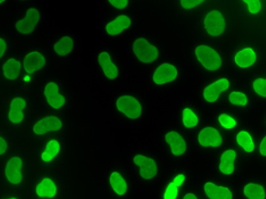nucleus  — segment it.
Segmentation results:
<instances>
[{
    "label": "nucleus",
    "mask_w": 266,
    "mask_h": 199,
    "mask_svg": "<svg viewBox=\"0 0 266 199\" xmlns=\"http://www.w3.org/2000/svg\"><path fill=\"white\" fill-rule=\"evenodd\" d=\"M182 122L187 128H192L198 124V118L191 109L186 108L182 111Z\"/></svg>",
    "instance_id": "obj_28"
},
{
    "label": "nucleus",
    "mask_w": 266,
    "mask_h": 199,
    "mask_svg": "<svg viewBox=\"0 0 266 199\" xmlns=\"http://www.w3.org/2000/svg\"><path fill=\"white\" fill-rule=\"evenodd\" d=\"M204 2L203 0H181L180 4L185 9H191Z\"/></svg>",
    "instance_id": "obj_34"
},
{
    "label": "nucleus",
    "mask_w": 266,
    "mask_h": 199,
    "mask_svg": "<svg viewBox=\"0 0 266 199\" xmlns=\"http://www.w3.org/2000/svg\"><path fill=\"white\" fill-rule=\"evenodd\" d=\"M6 48L7 46L6 42L4 41V40L2 39V38H1V39H0V50H1V54H0V57H3L4 53H5V51L6 50Z\"/></svg>",
    "instance_id": "obj_39"
},
{
    "label": "nucleus",
    "mask_w": 266,
    "mask_h": 199,
    "mask_svg": "<svg viewBox=\"0 0 266 199\" xmlns=\"http://www.w3.org/2000/svg\"><path fill=\"white\" fill-rule=\"evenodd\" d=\"M131 20L127 15H121L113 21L109 22L106 26V31L108 34L115 36L120 34L131 26Z\"/></svg>",
    "instance_id": "obj_16"
},
{
    "label": "nucleus",
    "mask_w": 266,
    "mask_h": 199,
    "mask_svg": "<svg viewBox=\"0 0 266 199\" xmlns=\"http://www.w3.org/2000/svg\"><path fill=\"white\" fill-rule=\"evenodd\" d=\"M62 127V121L55 116H48L39 121L33 127L36 135H44L50 131H57Z\"/></svg>",
    "instance_id": "obj_8"
},
{
    "label": "nucleus",
    "mask_w": 266,
    "mask_h": 199,
    "mask_svg": "<svg viewBox=\"0 0 266 199\" xmlns=\"http://www.w3.org/2000/svg\"><path fill=\"white\" fill-rule=\"evenodd\" d=\"M61 149L58 141L52 140L46 145V150L42 154V160L45 163L51 162L59 154Z\"/></svg>",
    "instance_id": "obj_25"
},
{
    "label": "nucleus",
    "mask_w": 266,
    "mask_h": 199,
    "mask_svg": "<svg viewBox=\"0 0 266 199\" xmlns=\"http://www.w3.org/2000/svg\"><path fill=\"white\" fill-rule=\"evenodd\" d=\"M73 46H74V42L72 38L65 36L54 45V50L60 56H66L72 51Z\"/></svg>",
    "instance_id": "obj_24"
},
{
    "label": "nucleus",
    "mask_w": 266,
    "mask_h": 199,
    "mask_svg": "<svg viewBox=\"0 0 266 199\" xmlns=\"http://www.w3.org/2000/svg\"><path fill=\"white\" fill-rule=\"evenodd\" d=\"M133 50L138 60L145 64L155 62L158 56L157 48L145 38L135 40L133 45Z\"/></svg>",
    "instance_id": "obj_2"
},
{
    "label": "nucleus",
    "mask_w": 266,
    "mask_h": 199,
    "mask_svg": "<svg viewBox=\"0 0 266 199\" xmlns=\"http://www.w3.org/2000/svg\"><path fill=\"white\" fill-rule=\"evenodd\" d=\"M8 143L2 137H0V155H4L8 149Z\"/></svg>",
    "instance_id": "obj_36"
},
{
    "label": "nucleus",
    "mask_w": 266,
    "mask_h": 199,
    "mask_svg": "<svg viewBox=\"0 0 266 199\" xmlns=\"http://www.w3.org/2000/svg\"><path fill=\"white\" fill-rule=\"evenodd\" d=\"M116 106L118 111L132 120H135L141 115L142 107L138 101L132 96L120 97L116 102Z\"/></svg>",
    "instance_id": "obj_3"
},
{
    "label": "nucleus",
    "mask_w": 266,
    "mask_h": 199,
    "mask_svg": "<svg viewBox=\"0 0 266 199\" xmlns=\"http://www.w3.org/2000/svg\"><path fill=\"white\" fill-rule=\"evenodd\" d=\"M23 162L18 156H13L7 163L5 169V174L7 180L12 185H19L22 183V168Z\"/></svg>",
    "instance_id": "obj_7"
},
{
    "label": "nucleus",
    "mask_w": 266,
    "mask_h": 199,
    "mask_svg": "<svg viewBox=\"0 0 266 199\" xmlns=\"http://www.w3.org/2000/svg\"><path fill=\"white\" fill-rule=\"evenodd\" d=\"M236 156V152L232 149L227 150L221 156L219 169L223 174H231L233 173Z\"/></svg>",
    "instance_id": "obj_21"
},
{
    "label": "nucleus",
    "mask_w": 266,
    "mask_h": 199,
    "mask_svg": "<svg viewBox=\"0 0 266 199\" xmlns=\"http://www.w3.org/2000/svg\"><path fill=\"white\" fill-rule=\"evenodd\" d=\"M236 64L241 68H249L256 62V55L252 48H245L235 55Z\"/></svg>",
    "instance_id": "obj_20"
},
{
    "label": "nucleus",
    "mask_w": 266,
    "mask_h": 199,
    "mask_svg": "<svg viewBox=\"0 0 266 199\" xmlns=\"http://www.w3.org/2000/svg\"><path fill=\"white\" fill-rule=\"evenodd\" d=\"M8 199H17V198H15V197H12V198H8Z\"/></svg>",
    "instance_id": "obj_42"
},
{
    "label": "nucleus",
    "mask_w": 266,
    "mask_h": 199,
    "mask_svg": "<svg viewBox=\"0 0 266 199\" xmlns=\"http://www.w3.org/2000/svg\"><path fill=\"white\" fill-rule=\"evenodd\" d=\"M4 2H5V0H2V1L0 2V4H2Z\"/></svg>",
    "instance_id": "obj_41"
},
{
    "label": "nucleus",
    "mask_w": 266,
    "mask_h": 199,
    "mask_svg": "<svg viewBox=\"0 0 266 199\" xmlns=\"http://www.w3.org/2000/svg\"><path fill=\"white\" fill-rule=\"evenodd\" d=\"M243 193L249 199H265V193L263 187L260 185L249 183L245 185Z\"/></svg>",
    "instance_id": "obj_26"
},
{
    "label": "nucleus",
    "mask_w": 266,
    "mask_h": 199,
    "mask_svg": "<svg viewBox=\"0 0 266 199\" xmlns=\"http://www.w3.org/2000/svg\"><path fill=\"white\" fill-rule=\"evenodd\" d=\"M238 145L247 153H252L255 149V145L251 135L247 131H241L236 137Z\"/></svg>",
    "instance_id": "obj_27"
},
{
    "label": "nucleus",
    "mask_w": 266,
    "mask_h": 199,
    "mask_svg": "<svg viewBox=\"0 0 266 199\" xmlns=\"http://www.w3.org/2000/svg\"><path fill=\"white\" fill-rule=\"evenodd\" d=\"M198 142L203 147H217L222 144V138L216 129L207 127L199 133Z\"/></svg>",
    "instance_id": "obj_10"
},
{
    "label": "nucleus",
    "mask_w": 266,
    "mask_h": 199,
    "mask_svg": "<svg viewBox=\"0 0 266 199\" xmlns=\"http://www.w3.org/2000/svg\"><path fill=\"white\" fill-rule=\"evenodd\" d=\"M196 57L204 68L209 71H216L222 66V59L214 49L207 46H200L196 48Z\"/></svg>",
    "instance_id": "obj_1"
},
{
    "label": "nucleus",
    "mask_w": 266,
    "mask_h": 199,
    "mask_svg": "<svg viewBox=\"0 0 266 199\" xmlns=\"http://www.w3.org/2000/svg\"><path fill=\"white\" fill-rule=\"evenodd\" d=\"M46 59L42 53L32 51L24 58V68L28 74H32L35 71L43 68L46 66Z\"/></svg>",
    "instance_id": "obj_13"
},
{
    "label": "nucleus",
    "mask_w": 266,
    "mask_h": 199,
    "mask_svg": "<svg viewBox=\"0 0 266 199\" xmlns=\"http://www.w3.org/2000/svg\"><path fill=\"white\" fill-rule=\"evenodd\" d=\"M185 180V176L184 174H179L177 176H176L175 178H174L173 183L176 186L180 187L181 185H182V183H184Z\"/></svg>",
    "instance_id": "obj_37"
},
{
    "label": "nucleus",
    "mask_w": 266,
    "mask_h": 199,
    "mask_svg": "<svg viewBox=\"0 0 266 199\" xmlns=\"http://www.w3.org/2000/svg\"><path fill=\"white\" fill-rule=\"evenodd\" d=\"M109 3L115 8L122 10L128 5V0H109Z\"/></svg>",
    "instance_id": "obj_35"
},
{
    "label": "nucleus",
    "mask_w": 266,
    "mask_h": 199,
    "mask_svg": "<svg viewBox=\"0 0 266 199\" xmlns=\"http://www.w3.org/2000/svg\"><path fill=\"white\" fill-rule=\"evenodd\" d=\"M21 71V63L15 59H10L3 66L4 77L10 80L16 79Z\"/></svg>",
    "instance_id": "obj_23"
},
{
    "label": "nucleus",
    "mask_w": 266,
    "mask_h": 199,
    "mask_svg": "<svg viewBox=\"0 0 266 199\" xmlns=\"http://www.w3.org/2000/svg\"><path fill=\"white\" fill-rule=\"evenodd\" d=\"M204 26L208 33L211 36L222 35L226 28L225 20L222 13L214 10L208 13L204 19Z\"/></svg>",
    "instance_id": "obj_4"
},
{
    "label": "nucleus",
    "mask_w": 266,
    "mask_h": 199,
    "mask_svg": "<svg viewBox=\"0 0 266 199\" xmlns=\"http://www.w3.org/2000/svg\"><path fill=\"white\" fill-rule=\"evenodd\" d=\"M178 71L175 67L169 64H163L158 67L153 75L156 84L162 85L174 81L177 77Z\"/></svg>",
    "instance_id": "obj_9"
},
{
    "label": "nucleus",
    "mask_w": 266,
    "mask_h": 199,
    "mask_svg": "<svg viewBox=\"0 0 266 199\" xmlns=\"http://www.w3.org/2000/svg\"><path fill=\"white\" fill-rule=\"evenodd\" d=\"M39 19L40 14L37 9L30 8L27 11L26 17L15 24V28L22 34H30L34 31Z\"/></svg>",
    "instance_id": "obj_5"
},
{
    "label": "nucleus",
    "mask_w": 266,
    "mask_h": 199,
    "mask_svg": "<svg viewBox=\"0 0 266 199\" xmlns=\"http://www.w3.org/2000/svg\"><path fill=\"white\" fill-rule=\"evenodd\" d=\"M178 195V187L174 183H170L165 191L164 199H176Z\"/></svg>",
    "instance_id": "obj_32"
},
{
    "label": "nucleus",
    "mask_w": 266,
    "mask_h": 199,
    "mask_svg": "<svg viewBox=\"0 0 266 199\" xmlns=\"http://www.w3.org/2000/svg\"><path fill=\"white\" fill-rule=\"evenodd\" d=\"M26 107V101L21 97L14 98L11 102L8 118L12 124H18L24 120V110Z\"/></svg>",
    "instance_id": "obj_14"
},
{
    "label": "nucleus",
    "mask_w": 266,
    "mask_h": 199,
    "mask_svg": "<svg viewBox=\"0 0 266 199\" xmlns=\"http://www.w3.org/2000/svg\"><path fill=\"white\" fill-rule=\"evenodd\" d=\"M165 140L171 146V151L174 155L180 156L186 152V142L177 132H169L165 136Z\"/></svg>",
    "instance_id": "obj_15"
},
{
    "label": "nucleus",
    "mask_w": 266,
    "mask_h": 199,
    "mask_svg": "<svg viewBox=\"0 0 266 199\" xmlns=\"http://www.w3.org/2000/svg\"><path fill=\"white\" fill-rule=\"evenodd\" d=\"M204 190L210 199H232V192L227 187H218L214 183H207L204 185Z\"/></svg>",
    "instance_id": "obj_17"
},
{
    "label": "nucleus",
    "mask_w": 266,
    "mask_h": 199,
    "mask_svg": "<svg viewBox=\"0 0 266 199\" xmlns=\"http://www.w3.org/2000/svg\"><path fill=\"white\" fill-rule=\"evenodd\" d=\"M133 162L140 167V175L145 180H152L157 174L156 162L151 158L137 155L134 156Z\"/></svg>",
    "instance_id": "obj_6"
},
{
    "label": "nucleus",
    "mask_w": 266,
    "mask_h": 199,
    "mask_svg": "<svg viewBox=\"0 0 266 199\" xmlns=\"http://www.w3.org/2000/svg\"><path fill=\"white\" fill-rule=\"evenodd\" d=\"M98 60L105 75L108 79H115L118 77V71L117 66L111 61L110 55L108 53H100Z\"/></svg>",
    "instance_id": "obj_18"
},
{
    "label": "nucleus",
    "mask_w": 266,
    "mask_h": 199,
    "mask_svg": "<svg viewBox=\"0 0 266 199\" xmlns=\"http://www.w3.org/2000/svg\"><path fill=\"white\" fill-rule=\"evenodd\" d=\"M260 151L261 155L266 156V136L261 142Z\"/></svg>",
    "instance_id": "obj_38"
},
{
    "label": "nucleus",
    "mask_w": 266,
    "mask_h": 199,
    "mask_svg": "<svg viewBox=\"0 0 266 199\" xmlns=\"http://www.w3.org/2000/svg\"><path fill=\"white\" fill-rule=\"evenodd\" d=\"M229 100L232 104L236 106H245L248 103L247 97L244 93L236 91L230 94Z\"/></svg>",
    "instance_id": "obj_29"
},
{
    "label": "nucleus",
    "mask_w": 266,
    "mask_h": 199,
    "mask_svg": "<svg viewBox=\"0 0 266 199\" xmlns=\"http://www.w3.org/2000/svg\"><path fill=\"white\" fill-rule=\"evenodd\" d=\"M59 87L54 82H50L46 85L44 94L48 104L53 109H59L66 104L64 96L58 92Z\"/></svg>",
    "instance_id": "obj_11"
},
{
    "label": "nucleus",
    "mask_w": 266,
    "mask_h": 199,
    "mask_svg": "<svg viewBox=\"0 0 266 199\" xmlns=\"http://www.w3.org/2000/svg\"><path fill=\"white\" fill-rule=\"evenodd\" d=\"M183 199H198L197 197H196V195H194V194L192 193H189L187 194L186 195L184 196V198Z\"/></svg>",
    "instance_id": "obj_40"
},
{
    "label": "nucleus",
    "mask_w": 266,
    "mask_h": 199,
    "mask_svg": "<svg viewBox=\"0 0 266 199\" xmlns=\"http://www.w3.org/2000/svg\"><path fill=\"white\" fill-rule=\"evenodd\" d=\"M248 5V10L251 13H258L261 10V4L259 0H243Z\"/></svg>",
    "instance_id": "obj_33"
},
{
    "label": "nucleus",
    "mask_w": 266,
    "mask_h": 199,
    "mask_svg": "<svg viewBox=\"0 0 266 199\" xmlns=\"http://www.w3.org/2000/svg\"><path fill=\"white\" fill-rule=\"evenodd\" d=\"M218 121L220 125L227 129H233L236 125L235 120L228 115L227 114H222V115L219 116Z\"/></svg>",
    "instance_id": "obj_30"
},
{
    "label": "nucleus",
    "mask_w": 266,
    "mask_h": 199,
    "mask_svg": "<svg viewBox=\"0 0 266 199\" xmlns=\"http://www.w3.org/2000/svg\"><path fill=\"white\" fill-rule=\"evenodd\" d=\"M57 186L50 178H44L37 185L35 192L37 195L41 198H52L57 194Z\"/></svg>",
    "instance_id": "obj_19"
},
{
    "label": "nucleus",
    "mask_w": 266,
    "mask_h": 199,
    "mask_svg": "<svg viewBox=\"0 0 266 199\" xmlns=\"http://www.w3.org/2000/svg\"><path fill=\"white\" fill-rule=\"evenodd\" d=\"M253 87L257 94L261 97H266V79L259 78L255 80Z\"/></svg>",
    "instance_id": "obj_31"
},
{
    "label": "nucleus",
    "mask_w": 266,
    "mask_h": 199,
    "mask_svg": "<svg viewBox=\"0 0 266 199\" xmlns=\"http://www.w3.org/2000/svg\"><path fill=\"white\" fill-rule=\"evenodd\" d=\"M229 82L222 78L206 87L204 90V97L208 102L214 103L218 99L220 94L229 88Z\"/></svg>",
    "instance_id": "obj_12"
},
{
    "label": "nucleus",
    "mask_w": 266,
    "mask_h": 199,
    "mask_svg": "<svg viewBox=\"0 0 266 199\" xmlns=\"http://www.w3.org/2000/svg\"><path fill=\"white\" fill-rule=\"evenodd\" d=\"M109 183L113 191L118 195L122 196L126 194L127 184L126 181L122 177L121 174L118 172H113L109 178Z\"/></svg>",
    "instance_id": "obj_22"
}]
</instances>
